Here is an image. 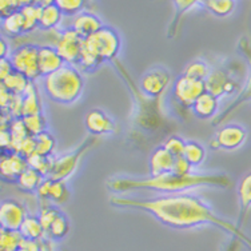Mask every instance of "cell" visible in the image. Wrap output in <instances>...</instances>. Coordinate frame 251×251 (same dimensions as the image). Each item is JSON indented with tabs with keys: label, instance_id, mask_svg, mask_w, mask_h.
<instances>
[{
	"label": "cell",
	"instance_id": "obj_14",
	"mask_svg": "<svg viewBox=\"0 0 251 251\" xmlns=\"http://www.w3.org/2000/svg\"><path fill=\"white\" fill-rule=\"evenodd\" d=\"M66 63L59 55L53 46H42L39 47V71L40 76H49L58 71Z\"/></svg>",
	"mask_w": 251,
	"mask_h": 251
},
{
	"label": "cell",
	"instance_id": "obj_26",
	"mask_svg": "<svg viewBox=\"0 0 251 251\" xmlns=\"http://www.w3.org/2000/svg\"><path fill=\"white\" fill-rule=\"evenodd\" d=\"M23 237L19 231H10L0 228V251L20 250Z\"/></svg>",
	"mask_w": 251,
	"mask_h": 251
},
{
	"label": "cell",
	"instance_id": "obj_38",
	"mask_svg": "<svg viewBox=\"0 0 251 251\" xmlns=\"http://www.w3.org/2000/svg\"><path fill=\"white\" fill-rule=\"evenodd\" d=\"M55 3L59 7V10L62 11L63 15L73 16V18L83 12L84 5H86V3L82 0H55Z\"/></svg>",
	"mask_w": 251,
	"mask_h": 251
},
{
	"label": "cell",
	"instance_id": "obj_34",
	"mask_svg": "<svg viewBox=\"0 0 251 251\" xmlns=\"http://www.w3.org/2000/svg\"><path fill=\"white\" fill-rule=\"evenodd\" d=\"M70 231V221L68 218L64 215L63 213H60L58 215V218L53 221L52 226L50 228L49 235L51 239H63L66 237Z\"/></svg>",
	"mask_w": 251,
	"mask_h": 251
},
{
	"label": "cell",
	"instance_id": "obj_9",
	"mask_svg": "<svg viewBox=\"0 0 251 251\" xmlns=\"http://www.w3.org/2000/svg\"><path fill=\"white\" fill-rule=\"evenodd\" d=\"M90 146H91V142L79 147V150H76L75 152H70V154L63 155L58 159H52V169H51V174L49 178L55 179V180H64L66 178H68L77 169L83 154L90 149Z\"/></svg>",
	"mask_w": 251,
	"mask_h": 251
},
{
	"label": "cell",
	"instance_id": "obj_18",
	"mask_svg": "<svg viewBox=\"0 0 251 251\" xmlns=\"http://www.w3.org/2000/svg\"><path fill=\"white\" fill-rule=\"evenodd\" d=\"M218 107H219L218 98L208 94V92H204L203 95H201L197 99V101L194 103L191 108H193L194 114L201 119H210L217 114Z\"/></svg>",
	"mask_w": 251,
	"mask_h": 251
},
{
	"label": "cell",
	"instance_id": "obj_36",
	"mask_svg": "<svg viewBox=\"0 0 251 251\" xmlns=\"http://www.w3.org/2000/svg\"><path fill=\"white\" fill-rule=\"evenodd\" d=\"M210 73H211V71H210V68H208V66L206 63L202 62V60H195V62L190 63L187 67L184 68L183 75L184 76L193 77V79L204 82Z\"/></svg>",
	"mask_w": 251,
	"mask_h": 251
},
{
	"label": "cell",
	"instance_id": "obj_46",
	"mask_svg": "<svg viewBox=\"0 0 251 251\" xmlns=\"http://www.w3.org/2000/svg\"><path fill=\"white\" fill-rule=\"evenodd\" d=\"M20 250L23 251H42V246H40V241H31V239H25L22 241L20 245Z\"/></svg>",
	"mask_w": 251,
	"mask_h": 251
},
{
	"label": "cell",
	"instance_id": "obj_32",
	"mask_svg": "<svg viewBox=\"0 0 251 251\" xmlns=\"http://www.w3.org/2000/svg\"><path fill=\"white\" fill-rule=\"evenodd\" d=\"M35 142H36V152L43 155V156H49V158L56 147L55 138L52 136V134H50L49 131L35 136Z\"/></svg>",
	"mask_w": 251,
	"mask_h": 251
},
{
	"label": "cell",
	"instance_id": "obj_49",
	"mask_svg": "<svg viewBox=\"0 0 251 251\" xmlns=\"http://www.w3.org/2000/svg\"><path fill=\"white\" fill-rule=\"evenodd\" d=\"M18 251H23V250H18Z\"/></svg>",
	"mask_w": 251,
	"mask_h": 251
},
{
	"label": "cell",
	"instance_id": "obj_43",
	"mask_svg": "<svg viewBox=\"0 0 251 251\" xmlns=\"http://www.w3.org/2000/svg\"><path fill=\"white\" fill-rule=\"evenodd\" d=\"M14 73V66H12V63H11L10 58L0 59V82H3L4 79H7L11 74Z\"/></svg>",
	"mask_w": 251,
	"mask_h": 251
},
{
	"label": "cell",
	"instance_id": "obj_4",
	"mask_svg": "<svg viewBox=\"0 0 251 251\" xmlns=\"http://www.w3.org/2000/svg\"><path fill=\"white\" fill-rule=\"evenodd\" d=\"M83 49L95 55L101 63L112 60L121 51V38L115 29L103 25L95 34L84 39Z\"/></svg>",
	"mask_w": 251,
	"mask_h": 251
},
{
	"label": "cell",
	"instance_id": "obj_11",
	"mask_svg": "<svg viewBox=\"0 0 251 251\" xmlns=\"http://www.w3.org/2000/svg\"><path fill=\"white\" fill-rule=\"evenodd\" d=\"M247 138L246 130L238 125H227L219 128L215 136V140L219 145V149L223 150H237Z\"/></svg>",
	"mask_w": 251,
	"mask_h": 251
},
{
	"label": "cell",
	"instance_id": "obj_48",
	"mask_svg": "<svg viewBox=\"0 0 251 251\" xmlns=\"http://www.w3.org/2000/svg\"><path fill=\"white\" fill-rule=\"evenodd\" d=\"M40 246H42V251H53L51 242L47 241V239H44V238L40 241Z\"/></svg>",
	"mask_w": 251,
	"mask_h": 251
},
{
	"label": "cell",
	"instance_id": "obj_15",
	"mask_svg": "<svg viewBox=\"0 0 251 251\" xmlns=\"http://www.w3.org/2000/svg\"><path fill=\"white\" fill-rule=\"evenodd\" d=\"M101 27H103L101 20L98 18L97 15L88 12V11H83L76 16H74L73 22H71V28L76 31L83 39L94 35Z\"/></svg>",
	"mask_w": 251,
	"mask_h": 251
},
{
	"label": "cell",
	"instance_id": "obj_35",
	"mask_svg": "<svg viewBox=\"0 0 251 251\" xmlns=\"http://www.w3.org/2000/svg\"><path fill=\"white\" fill-rule=\"evenodd\" d=\"M10 132L12 135V139H14V152L18 149V146L23 142V140L27 138L28 135V131H27V127H25V123L23 121V118H15L12 119L10 125Z\"/></svg>",
	"mask_w": 251,
	"mask_h": 251
},
{
	"label": "cell",
	"instance_id": "obj_23",
	"mask_svg": "<svg viewBox=\"0 0 251 251\" xmlns=\"http://www.w3.org/2000/svg\"><path fill=\"white\" fill-rule=\"evenodd\" d=\"M1 31L8 36H19L25 32V18L22 11L1 19Z\"/></svg>",
	"mask_w": 251,
	"mask_h": 251
},
{
	"label": "cell",
	"instance_id": "obj_16",
	"mask_svg": "<svg viewBox=\"0 0 251 251\" xmlns=\"http://www.w3.org/2000/svg\"><path fill=\"white\" fill-rule=\"evenodd\" d=\"M204 87H206V92L211 94L215 98H219L222 97L223 94H231L235 86L228 79L225 71L215 70L213 73L208 74V76L206 77Z\"/></svg>",
	"mask_w": 251,
	"mask_h": 251
},
{
	"label": "cell",
	"instance_id": "obj_29",
	"mask_svg": "<svg viewBox=\"0 0 251 251\" xmlns=\"http://www.w3.org/2000/svg\"><path fill=\"white\" fill-rule=\"evenodd\" d=\"M27 163H28V167L36 170L39 174L43 175L44 178H49L50 174H51L52 159L49 156H43V155L35 152L34 155L27 158Z\"/></svg>",
	"mask_w": 251,
	"mask_h": 251
},
{
	"label": "cell",
	"instance_id": "obj_41",
	"mask_svg": "<svg viewBox=\"0 0 251 251\" xmlns=\"http://www.w3.org/2000/svg\"><path fill=\"white\" fill-rule=\"evenodd\" d=\"M16 154L22 155L23 158H29L31 155H34L36 152V142H35L34 136H27L15 151Z\"/></svg>",
	"mask_w": 251,
	"mask_h": 251
},
{
	"label": "cell",
	"instance_id": "obj_44",
	"mask_svg": "<svg viewBox=\"0 0 251 251\" xmlns=\"http://www.w3.org/2000/svg\"><path fill=\"white\" fill-rule=\"evenodd\" d=\"M51 183H52V179L51 178H44L42 184L38 188V195L40 201H50V188H51Z\"/></svg>",
	"mask_w": 251,
	"mask_h": 251
},
{
	"label": "cell",
	"instance_id": "obj_2",
	"mask_svg": "<svg viewBox=\"0 0 251 251\" xmlns=\"http://www.w3.org/2000/svg\"><path fill=\"white\" fill-rule=\"evenodd\" d=\"M230 180L226 175L191 174L187 176H178L175 174H166L160 176H149L145 179H114L108 182V188L112 191H136V190H151L170 194H183L190 188L201 186H228Z\"/></svg>",
	"mask_w": 251,
	"mask_h": 251
},
{
	"label": "cell",
	"instance_id": "obj_13",
	"mask_svg": "<svg viewBox=\"0 0 251 251\" xmlns=\"http://www.w3.org/2000/svg\"><path fill=\"white\" fill-rule=\"evenodd\" d=\"M170 76L162 68H155L146 74L140 80V88L149 97H159L169 86Z\"/></svg>",
	"mask_w": 251,
	"mask_h": 251
},
{
	"label": "cell",
	"instance_id": "obj_40",
	"mask_svg": "<svg viewBox=\"0 0 251 251\" xmlns=\"http://www.w3.org/2000/svg\"><path fill=\"white\" fill-rule=\"evenodd\" d=\"M25 4V1H18V0H4L0 1V16L1 19H4L7 16L15 14L23 8V5Z\"/></svg>",
	"mask_w": 251,
	"mask_h": 251
},
{
	"label": "cell",
	"instance_id": "obj_39",
	"mask_svg": "<svg viewBox=\"0 0 251 251\" xmlns=\"http://www.w3.org/2000/svg\"><path fill=\"white\" fill-rule=\"evenodd\" d=\"M163 149L169 151L174 158H179V156H183L184 149H186V142L182 138H179V136H171V138H169L164 142Z\"/></svg>",
	"mask_w": 251,
	"mask_h": 251
},
{
	"label": "cell",
	"instance_id": "obj_20",
	"mask_svg": "<svg viewBox=\"0 0 251 251\" xmlns=\"http://www.w3.org/2000/svg\"><path fill=\"white\" fill-rule=\"evenodd\" d=\"M39 114H42V100L38 87L35 86L34 82H31L23 95V118Z\"/></svg>",
	"mask_w": 251,
	"mask_h": 251
},
{
	"label": "cell",
	"instance_id": "obj_1",
	"mask_svg": "<svg viewBox=\"0 0 251 251\" xmlns=\"http://www.w3.org/2000/svg\"><path fill=\"white\" fill-rule=\"evenodd\" d=\"M110 202L116 207L143 210L160 223L174 228L214 225L243 238L237 227L221 219L202 199L190 194H170L152 199H135L115 195L110 198Z\"/></svg>",
	"mask_w": 251,
	"mask_h": 251
},
{
	"label": "cell",
	"instance_id": "obj_10",
	"mask_svg": "<svg viewBox=\"0 0 251 251\" xmlns=\"http://www.w3.org/2000/svg\"><path fill=\"white\" fill-rule=\"evenodd\" d=\"M28 169L27 159L16 152L3 154L0 159V174L4 182H18V179Z\"/></svg>",
	"mask_w": 251,
	"mask_h": 251
},
{
	"label": "cell",
	"instance_id": "obj_8",
	"mask_svg": "<svg viewBox=\"0 0 251 251\" xmlns=\"http://www.w3.org/2000/svg\"><path fill=\"white\" fill-rule=\"evenodd\" d=\"M27 215V210L19 201L4 199L0 203V228L19 231Z\"/></svg>",
	"mask_w": 251,
	"mask_h": 251
},
{
	"label": "cell",
	"instance_id": "obj_25",
	"mask_svg": "<svg viewBox=\"0 0 251 251\" xmlns=\"http://www.w3.org/2000/svg\"><path fill=\"white\" fill-rule=\"evenodd\" d=\"M43 180H44L43 175L39 174L36 170L28 167L23 174L20 175L16 183H18V186H19L23 191L32 193V191H38L39 186L42 184Z\"/></svg>",
	"mask_w": 251,
	"mask_h": 251
},
{
	"label": "cell",
	"instance_id": "obj_17",
	"mask_svg": "<svg viewBox=\"0 0 251 251\" xmlns=\"http://www.w3.org/2000/svg\"><path fill=\"white\" fill-rule=\"evenodd\" d=\"M175 158L169 151L159 147L150 156V176L171 174L174 169Z\"/></svg>",
	"mask_w": 251,
	"mask_h": 251
},
{
	"label": "cell",
	"instance_id": "obj_27",
	"mask_svg": "<svg viewBox=\"0 0 251 251\" xmlns=\"http://www.w3.org/2000/svg\"><path fill=\"white\" fill-rule=\"evenodd\" d=\"M203 5H206V8L210 12H213L215 16L226 18L234 12L237 3L232 0H208V1H204Z\"/></svg>",
	"mask_w": 251,
	"mask_h": 251
},
{
	"label": "cell",
	"instance_id": "obj_31",
	"mask_svg": "<svg viewBox=\"0 0 251 251\" xmlns=\"http://www.w3.org/2000/svg\"><path fill=\"white\" fill-rule=\"evenodd\" d=\"M238 198L243 210L251 207V171L243 175L238 183Z\"/></svg>",
	"mask_w": 251,
	"mask_h": 251
},
{
	"label": "cell",
	"instance_id": "obj_45",
	"mask_svg": "<svg viewBox=\"0 0 251 251\" xmlns=\"http://www.w3.org/2000/svg\"><path fill=\"white\" fill-rule=\"evenodd\" d=\"M12 98H14V95L4 86L0 84V107H1V111H7Z\"/></svg>",
	"mask_w": 251,
	"mask_h": 251
},
{
	"label": "cell",
	"instance_id": "obj_28",
	"mask_svg": "<svg viewBox=\"0 0 251 251\" xmlns=\"http://www.w3.org/2000/svg\"><path fill=\"white\" fill-rule=\"evenodd\" d=\"M59 214H60V211L56 207H53L51 203H49V201H40V214L38 215V218L46 234H49L53 221L58 218Z\"/></svg>",
	"mask_w": 251,
	"mask_h": 251
},
{
	"label": "cell",
	"instance_id": "obj_24",
	"mask_svg": "<svg viewBox=\"0 0 251 251\" xmlns=\"http://www.w3.org/2000/svg\"><path fill=\"white\" fill-rule=\"evenodd\" d=\"M29 83H31V80L28 77H25L23 74L15 71L7 79H4L3 82H0V84L4 86L12 95H22L23 97Z\"/></svg>",
	"mask_w": 251,
	"mask_h": 251
},
{
	"label": "cell",
	"instance_id": "obj_37",
	"mask_svg": "<svg viewBox=\"0 0 251 251\" xmlns=\"http://www.w3.org/2000/svg\"><path fill=\"white\" fill-rule=\"evenodd\" d=\"M70 199V191L64 180H55L52 179L51 188H50V201L55 203H66Z\"/></svg>",
	"mask_w": 251,
	"mask_h": 251
},
{
	"label": "cell",
	"instance_id": "obj_22",
	"mask_svg": "<svg viewBox=\"0 0 251 251\" xmlns=\"http://www.w3.org/2000/svg\"><path fill=\"white\" fill-rule=\"evenodd\" d=\"M43 7L39 5L38 1H25L22 8V14L25 18V32H32L39 28V19Z\"/></svg>",
	"mask_w": 251,
	"mask_h": 251
},
{
	"label": "cell",
	"instance_id": "obj_42",
	"mask_svg": "<svg viewBox=\"0 0 251 251\" xmlns=\"http://www.w3.org/2000/svg\"><path fill=\"white\" fill-rule=\"evenodd\" d=\"M191 169H193V166L184 156L175 158L173 174L178 175V176H187V175H191Z\"/></svg>",
	"mask_w": 251,
	"mask_h": 251
},
{
	"label": "cell",
	"instance_id": "obj_5",
	"mask_svg": "<svg viewBox=\"0 0 251 251\" xmlns=\"http://www.w3.org/2000/svg\"><path fill=\"white\" fill-rule=\"evenodd\" d=\"M10 60L16 73L23 74L31 82L40 77L39 71V47L34 44H23L11 52Z\"/></svg>",
	"mask_w": 251,
	"mask_h": 251
},
{
	"label": "cell",
	"instance_id": "obj_47",
	"mask_svg": "<svg viewBox=\"0 0 251 251\" xmlns=\"http://www.w3.org/2000/svg\"><path fill=\"white\" fill-rule=\"evenodd\" d=\"M10 44L7 43L4 39H1V40H0V59L10 58Z\"/></svg>",
	"mask_w": 251,
	"mask_h": 251
},
{
	"label": "cell",
	"instance_id": "obj_12",
	"mask_svg": "<svg viewBox=\"0 0 251 251\" xmlns=\"http://www.w3.org/2000/svg\"><path fill=\"white\" fill-rule=\"evenodd\" d=\"M84 125L90 134L94 136H100L111 134L116 128L115 123L106 112L94 108L91 111H88L84 118Z\"/></svg>",
	"mask_w": 251,
	"mask_h": 251
},
{
	"label": "cell",
	"instance_id": "obj_21",
	"mask_svg": "<svg viewBox=\"0 0 251 251\" xmlns=\"http://www.w3.org/2000/svg\"><path fill=\"white\" fill-rule=\"evenodd\" d=\"M19 232L25 239H31V241H42L47 235L39 218L35 215H27Z\"/></svg>",
	"mask_w": 251,
	"mask_h": 251
},
{
	"label": "cell",
	"instance_id": "obj_6",
	"mask_svg": "<svg viewBox=\"0 0 251 251\" xmlns=\"http://www.w3.org/2000/svg\"><path fill=\"white\" fill-rule=\"evenodd\" d=\"M83 43L84 39L70 27L60 32L53 47L56 49L66 64L74 66V64H79L82 56Z\"/></svg>",
	"mask_w": 251,
	"mask_h": 251
},
{
	"label": "cell",
	"instance_id": "obj_30",
	"mask_svg": "<svg viewBox=\"0 0 251 251\" xmlns=\"http://www.w3.org/2000/svg\"><path fill=\"white\" fill-rule=\"evenodd\" d=\"M183 156L190 162L191 166H199L203 163V160L206 158V150L202 145H199L197 142H186V149H184Z\"/></svg>",
	"mask_w": 251,
	"mask_h": 251
},
{
	"label": "cell",
	"instance_id": "obj_3",
	"mask_svg": "<svg viewBox=\"0 0 251 251\" xmlns=\"http://www.w3.org/2000/svg\"><path fill=\"white\" fill-rule=\"evenodd\" d=\"M43 90L51 100L71 104L82 95L84 79L76 67L64 64L60 70L43 77Z\"/></svg>",
	"mask_w": 251,
	"mask_h": 251
},
{
	"label": "cell",
	"instance_id": "obj_7",
	"mask_svg": "<svg viewBox=\"0 0 251 251\" xmlns=\"http://www.w3.org/2000/svg\"><path fill=\"white\" fill-rule=\"evenodd\" d=\"M206 92L204 82L188 76H179L174 83L173 95L184 107H193L201 95Z\"/></svg>",
	"mask_w": 251,
	"mask_h": 251
},
{
	"label": "cell",
	"instance_id": "obj_19",
	"mask_svg": "<svg viewBox=\"0 0 251 251\" xmlns=\"http://www.w3.org/2000/svg\"><path fill=\"white\" fill-rule=\"evenodd\" d=\"M63 14L62 11L59 10L55 1H50L49 4L44 5L42 14H40V19H39V28L43 31H53L60 23H62Z\"/></svg>",
	"mask_w": 251,
	"mask_h": 251
},
{
	"label": "cell",
	"instance_id": "obj_33",
	"mask_svg": "<svg viewBox=\"0 0 251 251\" xmlns=\"http://www.w3.org/2000/svg\"><path fill=\"white\" fill-rule=\"evenodd\" d=\"M23 121L25 123L27 131H28L29 136H38L47 131V123H46V118L43 114L32 116H25Z\"/></svg>",
	"mask_w": 251,
	"mask_h": 251
}]
</instances>
